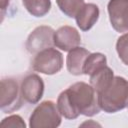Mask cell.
Returning <instances> with one entry per match:
<instances>
[{
  "instance_id": "cell-12",
  "label": "cell",
  "mask_w": 128,
  "mask_h": 128,
  "mask_svg": "<svg viewBox=\"0 0 128 128\" xmlns=\"http://www.w3.org/2000/svg\"><path fill=\"white\" fill-rule=\"evenodd\" d=\"M90 76V85L95 89L96 93L101 92L105 89L114 78L113 70L107 65L97 69Z\"/></svg>"
},
{
  "instance_id": "cell-13",
  "label": "cell",
  "mask_w": 128,
  "mask_h": 128,
  "mask_svg": "<svg viewBox=\"0 0 128 128\" xmlns=\"http://www.w3.org/2000/svg\"><path fill=\"white\" fill-rule=\"evenodd\" d=\"M22 4L34 17H43L51 9V0H22Z\"/></svg>"
},
{
  "instance_id": "cell-15",
  "label": "cell",
  "mask_w": 128,
  "mask_h": 128,
  "mask_svg": "<svg viewBox=\"0 0 128 128\" xmlns=\"http://www.w3.org/2000/svg\"><path fill=\"white\" fill-rule=\"evenodd\" d=\"M58 8L69 18H75L78 11L85 4L84 0H56Z\"/></svg>"
},
{
  "instance_id": "cell-18",
  "label": "cell",
  "mask_w": 128,
  "mask_h": 128,
  "mask_svg": "<svg viewBox=\"0 0 128 128\" xmlns=\"http://www.w3.org/2000/svg\"><path fill=\"white\" fill-rule=\"evenodd\" d=\"M9 1L10 0H0V7H1V12H2V17L4 15V12L7 8V6L9 5Z\"/></svg>"
},
{
  "instance_id": "cell-9",
  "label": "cell",
  "mask_w": 128,
  "mask_h": 128,
  "mask_svg": "<svg viewBox=\"0 0 128 128\" xmlns=\"http://www.w3.org/2000/svg\"><path fill=\"white\" fill-rule=\"evenodd\" d=\"M80 42V33L76 28L72 26H61L54 33V46L62 51L69 52L70 50L78 47Z\"/></svg>"
},
{
  "instance_id": "cell-8",
  "label": "cell",
  "mask_w": 128,
  "mask_h": 128,
  "mask_svg": "<svg viewBox=\"0 0 128 128\" xmlns=\"http://www.w3.org/2000/svg\"><path fill=\"white\" fill-rule=\"evenodd\" d=\"M20 90L25 102L30 104H36L43 97V79L37 74H29L22 80Z\"/></svg>"
},
{
  "instance_id": "cell-16",
  "label": "cell",
  "mask_w": 128,
  "mask_h": 128,
  "mask_svg": "<svg viewBox=\"0 0 128 128\" xmlns=\"http://www.w3.org/2000/svg\"><path fill=\"white\" fill-rule=\"evenodd\" d=\"M116 51L119 59L128 66V32L124 33L117 39Z\"/></svg>"
},
{
  "instance_id": "cell-7",
  "label": "cell",
  "mask_w": 128,
  "mask_h": 128,
  "mask_svg": "<svg viewBox=\"0 0 128 128\" xmlns=\"http://www.w3.org/2000/svg\"><path fill=\"white\" fill-rule=\"evenodd\" d=\"M111 26L116 32H128V0H110L107 5Z\"/></svg>"
},
{
  "instance_id": "cell-19",
  "label": "cell",
  "mask_w": 128,
  "mask_h": 128,
  "mask_svg": "<svg viewBox=\"0 0 128 128\" xmlns=\"http://www.w3.org/2000/svg\"><path fill=\"white\" fill-rule=\"evenodd\" d=\"M90 126V125H93V126H101L100 124H98V123H96V122H93L92 120H90L89 122L87 121V122H84L83 124H81V126Z\"/></svg>"
},
{
  "instance_id": "cell-5",
  "label": "cell",
  "mask_w": 128,
  "mask_h": 128,
  "mask_svg": "<svg viewBox=\"0 0 128 128\" xmlns=\"http://www.w3.org/2000/svg\"><path fill=\"white\" fill-rule=\"evenodd\" d=\"M23 97L16 80L12 78L1 80L0 107L4 113H12L23 104Z\"/></svg>"
},
{
  "instance_id": "cell-17",
  "label": "cell",
  "mask_w": 128,
  "mask_h": 128,
  "mask_svg": "<svg viewBox=\"0 0 128 128\" xmlns=\"http://www.w3.org/2000/svg\"><path fill=\"white\" fill-rule=\"evenodd\" d=\"M0 126L3 128H25L26 124L22 119V117L16 114V115H10L4 118L1 121Z\"/></svg>"
},
{
  "instance_id": "cell-10",
  "label": "cell",
  "mask_w": 128,
  "mask_h": 128,
  "mask_svg": "<svg viewBox=\"0 0 128 128\" xmlns=\"http://www.w3.org/2000/svg\"><path fill=\"white\" fill-rule=\"evenodd\" d=\"M100 15L99 7L94 3H85L75 16L76 24L82 31L90 30L98 21Z\"/></svg>"
},
{
  "instance_id": "cell-11",
  "label": "cell",
  "mask_w": 128,
  "mask_h": 128,
  "mask_svg": "<svg viewBox=\"0 0 128 128\" xmlns=\"http://www.w3.org/2000/svg\"><path fill=\"white\" fill-rule=\"evenodd\" d=\"M89 54L90 52L87 49L80 46L70 50L66 57V67L68 72L75 76L84 74L83 68L86 58L88 57Z\"/></svg>"
},
{
  "instance_id": "cell-6",
  "label": "cell",
  "mask_w": 128,
  "mask_h": 128,
  "mask_svg": "<svg viewBox=\"0 0 128 128\" xmlns=\"http://www.w3.org/2000/svg\"><path fill=\"white\" fill-rule=\"evenodd\" d=\"M54 33L52 27L42 25L36 27L28 36L25 47L30 54H37L40 51L53 47Z\"/></svg>"
},
{
  "instance_id": "cell-14",
  "label": "cell",
  "mask_w": 128,
  "mask_h": 128,
  "mask_svg": "<svg viewBox=\"0 0 128 128\" xmlns=\"http://www.w3.org/2000/svg\"><path fill=\"white\" fill-rule=\"evenodd\" d=\"M105 65H107V59L104 54L99 52L90 53L86 58L84 68H83V73L85 75H91L94 71H96L97 69Z\"/></svg>"
},
{
  "instance_id": "cell-3",
  "label": "cell",
  "mask_w": 128,
  "mask_h": 128,
  "mask_svg": "<svg viewBox=\"0 0 128 128\" xmlns=\"http://www.w3.org/2000/svg\"><path fill=\"white\" fill-rule=\"evenodd\" d=\"M62 115L57 104L51 100L41 102L32 112L29 118L30 128H56L60 126Z\"/></svg>"
},
{
  "instance_id": "cell-1",
  "label": "cell",
  "mask_w": 128,
  "mask_h": 128,
  "mask_svg": "<svg viewBox=\"0 0 128 128\" xmlns=\"http://www.w3.org/2000/svg\"><path fill=\"white\" fill-rule=\"evenodd\" d=\"M56 104L60 114L69 120L79 115L92 117L101 110L95 89L85 82H76L62 91Z\"/></svg>"
},
{
  "instance_id": "cell-4",
  "label": "cell",
  "mask_w": 128,
  "mask_h": 128,
  "mask_svg": "<svg viewBox=\"0 0 128 128\" xmlns=\"http://www.w3.org/2000/svg\"><path fill=\"white\" fill-rule=\"evenodd\" d=\"M63 67V55L57 49L50 47L37 53L32 61V68L36 72L46 75L58 73Z\"/></svg>"
},
{
  "instance_id": "cell-2",
  "label": "cell",
  "mask_w": 128,
  "mask_h": 128,
  "mask_svg": "<svg viewBox=\"0 0 128 128\" xmlns=\"http://www.w3.org/2000/svg\"><path fill=\"white\" fill-rule=\"evenodd\" d=\"M98 103L106 113H116L128 107V80L122 76H114L109 85L97 93Z\"/></svg>"
}]
</instances>
